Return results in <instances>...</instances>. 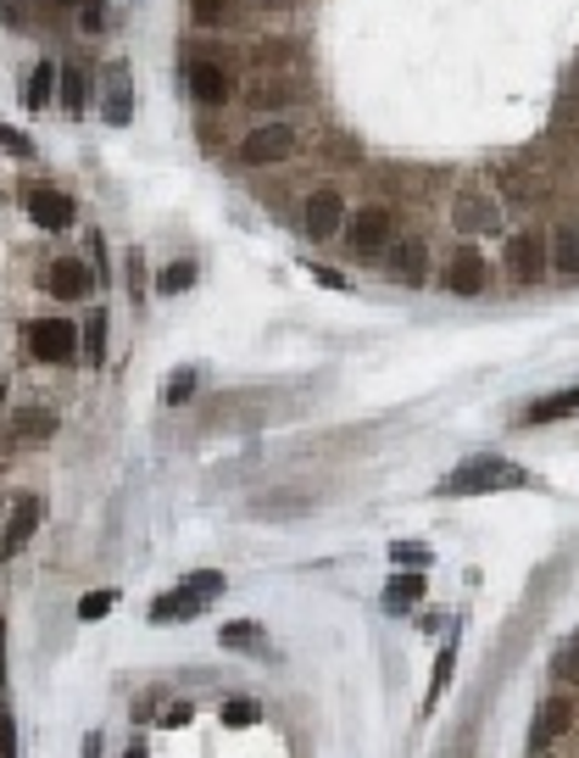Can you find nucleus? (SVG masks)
Returning a JSON list of instances; mask_svg holds the SVG:
<instances>
[{
  "instance_id": "23",
  "label": "nucleus",
  "mask_w": 579,
  "mask_h": 758,
  "mask_svg": "<svg viewBox=\"0 0 579 758\" xmlns=\"http://www.w3.org/2000/svg\"><path fill=\"white\" fill-rule=\"evenodd\" d=\"M189 279H196V268H189V262H168V268H162V279H157V291H162V296H178Z\"/></svg>"
},
{
  "instance_id": "21",
  "label": "nucleus",
  "mask_w": 579,
  "mask_h": 758,
  "mask_svg": "<svg viewBox=\"0 0 579 758\" xmlns=\"http://www.w3.org/2000/svg\"><path fill=\"white\" fill-rule=\"evenodd\" d=\"M78 352H84L89 363H101V357H107V318H101V313H95V318H89V329H84V341H78Z\"/></svg>"
},
{
  "instance_id": "28",
  "label": "nucleus",
  "mask_w": 579,
  "mask_h": 758,
  "mask_svg": "<svg viewBox=\"0 0 579 758\" xmlns=\"http://www.w3.org/2000/svg\"><path fill=\"white\" fill-rule=\"evenodd\" d=\"M223 647H262L257 625H223Z\"/></svg>"
},
{
  "instance_id": "8",
  "label": "nucleus",
  "mask_w": 579,
  "mask_h": 758,
  "mask_svg": "<svg viewBox=\"0 0 579 758\" xmlns=\"http://www.w3.org/2000/svg\"><path fill=\"white\" fill-rule=\"evenodd\" d=\"M184 84H189V95H196L201 107H223L229 95H234V78H229V73L218 68V62H189Z\"/></svg>"
},
{
  "instance_id": "27",
  "label": "nucleus",
  "mask_w": 579,
  "mask_h": 758,
  "mask_svg": "<svg viewBox=\"0 0 579 758\" xmlns=\"http://www.w3.org/2000/svg\"><path fill=\"white\" fill-rule=\"evenodd\" d=\"M62 101H67V112H84V73L78 68H67V78H62Z\"/></svg>"
},
{
  "instance_id": "10",
  "label": "nucleus",
  "mask_w": 579,
  "mask_h": 758,
  "mask_svg": "<svg viewBox=\"0 0 579 758\" xmlns=\"http://www.w3.org/2000/svg\"><path fill=\"white\" fill-rule=\"evenodd\" d=\"M45 291L62 296V302H84L89 296V268L78 257H57L51 268H45Z\"/></svg>"
},
{
  "instance_id": "2",
  "label": "nucleus",
  "mask_w": 579,
  "mask_h": 758,
  "mask_svg": "<svg viewBox=\"0 0 579 758\" xmlns=\"http://www.w3.org/2000/svg\"><path fill=\"white\" fill-rule=\"evenodd\" d=\"M290 157H296V129H290L284 118L257 123L246 139H239V162H246V168H279Z\"/></svg>"
},
{
  "instance_id": "24",
  "label": "nucleus",
  "mask_w": 579,
  "mask_h": 758,
  "mask_svg": "<svg viewBox=\"0 0 579 758\" xmlns=\"http://www.w3.org/2000/svg\"><path fill=\"white\" fill-rule=\"evenodd\" d=\"M452 647L441 652V658H434V681H429V697H423V708H434V702H441V692H446V675H452Z\"/></svg>"
},
{
  "instance_id": "30",
  "label": "nucleus",
  "mask_w": 579,
  "mask_h": 758,
  "mask_svg": "<svg viewBox=\"0 0 579 758\" xmlns=\"http://www.w3.org/2000/svg\"><path fill=\"white\" fill-rule=\"evenodd\" d=\"M391 558H396V563H412V568H423V563H429V547H418V541H412V547H407V541H396V547H391Z\"/></svg>"
},
{
  "instance_id": "36",
  "label": "nucleus",
  "mask_w": 579,
  "mask_h": 758,
  "mask_svg": "<svg viewBox=\"0 0 579 758\" xmlns=\"http://www.w3.org/2000/svg\"><path fill=\"white\" fill-rule=\"evenodd\" d=\"M0 681H7V625H0Z\"/></svg>"
},
{
  "instance_id": "5",
  "label": "nucleus",
  "mask_w": 579,
  "mask_h": 758,
  "mask_svg": "<svg viewBox=\"0 0 579 758\" xmlns=\"http://www.w3.org/2000/svg\"><path fill=\"white\" fill-rule=\"evenodd\" d=\"M546 268H552V257L541 246V234H513V241H507V273L518 284H541Z\"/></svg>"
},
{
  "instance_id": "29",
  "label": "nucleus",
  "mask_w": 579,
  "mask_h": 758,
  "mask_svg": "<svg viewBox=\"0 0 579 758\" xmlns=\"http://www.w3.org/2000/svg\"><path fill=\"white\" fill-rule=\"evenodd\" d=\"M290 95H296V89H290V84H257V95H251V101H257V107L268 112V107H284Z\"/></svg>"
},
{
  "instance_id": "9",
  "label": "nucleus",
  "mask_w": 579,
  "mask_h": 758,
  "mask_svg": "<svg viewBox=\"0 0 579 758\" xmlns=\"http://www.w3.org/2000/svg\"><path fill=\"white\" fill-rule=\"evenodd\" d=\"M28 218L39 229H67L73 223V196H62V190H51V184H34L28 190Z\"/></svg>"
},
{
  "instance_id": "17",
  "label": "nucleus",
  "mask_w": 579,
  "mask_h": 758,
  "mask_svg": "<svg viewBox=\"0 0 579 758\" xmlns=\"http://www.w3.org/2000/svg\"><path fill=\"white\" fill-rule=\"evenodd\" d=\"M418 597H423V575H418V568H412V575H396L391 586H384V608H391V613H407Z\"/></svg>"
},
{
  "instance_id": "13",
  "label": "nucleus",
  "mask_w": 579,
  "mask_h": 758,
  "mask_svg": "<svg viewBox=\"0 0 579 758\" xmlns=\"http://www.w3.org/2000/svg\"><path fill=\"white\" fill-rule=\"evenodd\" d=\"M568 725H574V702H568V697H552V702H546V714L535 720V731H529V747H535V753L552 747Z\"/></svg>"
},
{
  "instance_id": "32",
  "label": "nucleus",
  "mask_w": 579,
  "mask_h": 758,
  "mask_svg": "<svg viewBox=\"0 0 579 758\" xmlns=\"http://www.w3.org/2000/svg\"><path fill=\"white\" fill-rule=\"evenodd\" d=\"M189 391H196V374H173L168 379V402H184Z\"/></svg>"
},
{
  "instance_id": "34",
  "label": "nucleus",
  "mask_w": 579,
  "mask_h": 758,
  "mask_svg": "<svg viewBox=\"0 0 579 758\" xmlns=\"http://www.w3.org/2000/svg\"><path fill=\"white\" fill-rule=\"evenodd\" d=\"M162 725H189V702H173L168 714H162Z\"/></svg>"
},
{
  "instance_id": "20",
  "label": "nucleus",
  "mask_w": 579,
  "mask_h": 758,
  "mask_svg": "<svg viewBox=\"0 0 579 758\" xmlns=\"http://www.w3.org/2000/svg\"><path fill=\"white\" fill-rule=\"evenodd\" d=\"M568 413H579V386L563 391V396H552V402H541L529 418H535V424H552V418H568Z\"/></svg>"
},
{
  "instance_id": "16",
  "label": "nucleus",
  "mask_w": 579,
  "mask_h": 758,
  "mask_svg": "<svg viewBox=\"0 0 579 758\" xmlns=\"http://www.w3.org/2000/svg\"><path fill=\"white\" fill-rule=\"evenodd\" d=\"M391 268H396V279H407V284H423V279H429V252H423V241H407V246H396Z\"/></svg>"
},
{
  "instance_id": "31",
  "label": "nucleus",
  "mask_w": 579,
  "mask_h": 758,
  "mask_svg": "<svg viewBox=\"0 0 579 758\" xmlns=\"http://www.w3.org/2000/svg\"><path fill=\"white\" fill-rule=\"evenodd\" d=\"M557 675H563V681H579V641H574V647H563V658H557Z\"/></svg>"
},
{
  "instance_id": "3",
  "label": "nucleus",
  "mask_w": 579,
  "mask_h": 758,
  "mask_svg": "<svg viewBox=\"0 0 579 758\" xmlns=\"http://www.w3.org/2000/svg\"><path fill=\"white\" fill-rule=\"evenodd\" d=\"M23 341H28V352L39 363H73L78 357V329L67 318H34L23 329Z\"/></svg>"
},
{
  "instance_id": "14",
  "label": "nucleus",
  "mask_w": 579,
  "mask_h": 758,
  "mask_svg": "<svg viewBox=\"0 0 579 758\" xmlns=\"http://www.w3.org/2000/svg\"><path fill=\"white\" fill-rule=\"evenodd\" d=\"M201 602H207V597H201L196 586H184V591H168V597H162V602L151 608V620H157V625H173V620H196V613H201Z\"/></svg>"
},
{
  "instance_id": "26",
  "label": "nucleus",
  "mask_w": 579,
  "mask_h": 758,
  "mask_svg": "<svg viewBox=\"0 0 579 758\" xmlns=\"http://www.w3.org/2000/svg\"><path fill=\"white\" fill-rule=\"evenodd\" d=\"M257 720H262L257 702H246V697H239V702H223V725H257Z\"/></svg>"
},
{
  "instance_id": "1",
  "label": "nucleus",
  "mask_w": 579,
  "mask_h": 758,
  "mask_svg": "<svg viewBox=\"0 0 579 758\" xmlns=\"http://www.w3.org/2000/svg\"><path fill=\"white\" fill-rule=\"evenodd\" d=\"M529 474L518 468V463H502V457H473V463H463V468H452L446 474V497H473V491H513V486H523Z\"/></svg>"
},
{
  "instance_id": "6",
  "label": "nucleus",
  "mask_w": 579,
  "mask_h": 758,
  "mask_svg": "<svg viewBox=\"0 0 579 758\" xmlns=\"http://www.w3.org/2000/svg\"><path fill=\"white\" fill-rule=\"evenodd\" d=\"M485 279H491L485 252H473V246L452 252V268H446V291L452 296H479V291H485Z\"/></svg>"
},
{
  "instance_id": "15",
  "label": "nucleus",
  "mask_w": 579,
  "mask_h": 758,
  "mask_svg": "<svg viewBox=\"0 0 579 758\" xmlns=\"http://www.w3.org/2000/svg\"><path fill=\"white\" fill-rule=\"evenodd\" d=\"M12 430H17L23 441H51V436H57V413H51V407H17Z\"/></svg>"
},
{
  "instance_id": "33",
  "label": "nucleus",
  "mask_w": 579,
  "mask_h": 758,
  "mask_svg": "<svg viewBox=\"0 0 579 758\" xmlns=\"http://www.w3.org/2000/svg\"><path fill=\"white\" fill-rule=\"evenodd\" d=\"M189 586H196V591H201V597L212 602V597L223 591V575H212V568H207V575H196V580H189Z\"/></svg>"
},
{
  "instance_id": "4",
  "label": "nucleus",
  "mask_w": 579,
  "mask_h": 758,
  "mask_svg": "<svg viewBox=\"0 0 579 758\" xmlns=\"http://www.w3.org/2000/svg\"><path fill=\"white\" fill-rule=\"evenodd\" d=\"M391 241H396L391 207H362L357 223H352V252L357 257H379V252H391Z\"/></svg>"
},
{
  "instance_id": "18",
  "label": "nucleus",
  "mask_w": 579,
  "mask_h": 758,
  "mask_svg": "<svg viewBox=\"0 0 579 758\" xmlns=\"http://www.w3.org/2000/svg\"><path fill=\"white\" fill-rule=\"evenodd\" d=\"M552 268H557V273H579V229L563 223V229L552 234Z\"/></svg>"
},
{
  "instance_id": "7",
  "label": "nucleus",
  "mask_w": 579,
  "mask_h": 758,
  "mask_svg": "<svg viewBox=\"0 0 579 758\" xmlns=\"http://www.w3.org/2000/svg\"><path fill=\"white\" fill-rule=\"evenodd\" d=\"M341 190H312L307 207H301V229L312 234V241H329L334 229H341Z\"/></svg>"
},
{
  "instance_id": "12",
  "label": "nucleus",
  "mask_w": 579,
  "mask_h": 758,
  "mask_svg": "<svg viewBox=\"0 0 579 758\" xmlns=\"http://www.w3.org/2000/svg\"><path fill=\"white\" fill-rule=\"evenodd\" d=\"M34 530H39V497H17V508H12V530H7V541H0V558H17V552L28 547Z\"/></svg>"
},
{
  "instance_id": "11",
  "label": "nucleus",
  "mask_w": 579,
  "mask_h": 758,
  "mask_svg": "<svg viewBox=\"0 0 579 758\" xmlns=\"http://www.w3.org/2000/svg\"><path fill=\"white\" fill-rule=\"evenodd\" d=\"M101 112H107V123H128V112H134V101H128V62H112V68H107Z\"/></svg>"
},
{
  "instance_id": "22",
  "label": "nucleus",
  "mask_w": 579,
  "mask_h": 758,
  "mask_svg": "<svg viewBox=\"0 0 579 758\" xmlns=\"http://www.w3.org/2000/svg\"><path fill=\"white\" fill-rule=\"evenodd\" d=\"M112 602H118V591H89V597L78 602V620H84V625L107 620V613H112Z\"/></svg>"
},
{
  "instance_id": "35",
  "label": "nucleus",
  "mask_w": 579,
  "mask_h": 758,
  "mask_svg": "<svg viewBox=\"0 0 579 758\" xmlns=\"http://www.w3.org/2000/svg\"><path fill=\"white\" fill-rule=\"evenodd\" d=\"M0 753H17V731H12V720H0Z\"/></svg>"
},
{
  "instance_id": "25",
  "label": "nucleus",
  "mask_w": 579,
  "mask_h": 758,
  "mask_svg": "<svg viewBox=\"0 0 579 758\" xmlns=\"http://www.w3.org/2000/svg\"><path fill=\"white\" fill-rule=\"evenodd\" d=\"M189 17H196L201 28H212V23L229 17V0H189Z\"/></svg>"
},
{
  "instance_id": "19",
  "label": "nucleus",
  "mask_w": 579,
  "mask_h": 758,
  "mask_svg": "<svg viewBox=\"0 0 579 758\" xmlns=\"http://www.w3.org/2000/svg\"><path fill=\"white\" fill-rule=\"evenodd\" d=\"M51 89H57V68H51V62H39V68H34V78H28V95H23V101L39 112L45 101H51Z\"/></svg>"
}]
</instances>
